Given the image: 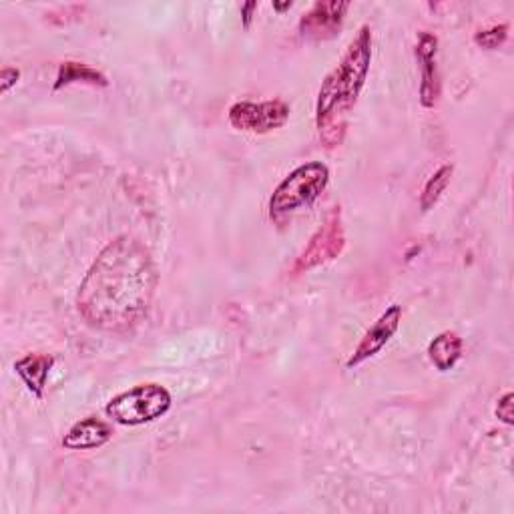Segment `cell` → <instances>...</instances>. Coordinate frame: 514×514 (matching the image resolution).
Segmentation results:
<instances>
[{"label": "cell", "instance_id": "cell-1", "mask_svg": "<svg viewBox=\"0 0 514 514\" xmlns=\"http://www.w3.org/2000/svg\"><path fill=\"white\" fill-rule=\"evenodd\" d=\"M157 270L149 249L131 235L113 239L93 262L77 294L79 314L107 332H125L149 312Z\"/></svg>", "mask_w": 514, "mask_h": 514}, {"label": "cell", "instance_id": "cell-2", "mask_svg": "<svg viewBox=\"0 0 514 514\" xmlns=\"http://www.w3.org/2000/svg\"><path fill=\"white\" fill-rule=\"evenodd\" d=\"M370 63L372 31L368 25H364L360 27L356 39L348 45L340 63L324 79L318 93L316 125L326 147H336L342 143L348 115L356 107L358 97L366 85Z\"/></svg>", "mask_w": 514, "mask_h": 514}, {"label": "cell", "instance_id": "cell-3", "mask_svg": "<svg viewBox=\"0 0 514 514\" xmlns=\"http://www.w3.org/2000/svg\"><path fill=\"white\" fill-rule=\"evenodd\" d=\"M330 169L320 161L296 167L274 191L270 199V215L280 221L296 209L310 207L328 187Z\"/></svg>", "mask_w": 514, "mask_h": 514}, {"label": "cell", "instance_id": "cell-4", "mask_svg": "<svg viewBox=\"0 0 514 514\" xmlns=\"http://www.w3.org/2000/svg\"><path fill=\"white\" fill-rule=\"evenodd\" d=\"M173 400L161 384H139L127 392L115 396L105 412L121 426H141L165 416Z\"/></svg>", "mask_w": 514, "mask_h": 514}, {"label": "cell", "instance_id": "cell-5", "mask_svg": "<svg viewBox=\"0 0 514 514\" xmlns=\"http://www.w3.org/2000/svg\"><path fill=\"white\" fill-rule=\"evenodd\" d=\"M346 247V233L342 221V207L334 205L318 231L310 237L308 245L296 257L294 266L290 268V276H302L318 266H324L342 255Z\"/></svg>", "mask_w": 514, "mask_h": 514}, {"label": "cell", "instance_id": "cell-6", "mask_svg": "<svg viewBox=\"0 0 514 514\" xmlns=\"http://www.w3.org/2000/svg\"><path fill=\"white\" fill-rule=\"evenodd\" d=\"M290 119V105L282 99L264 103H235L229 109V123L247 133H270L284 127Z\"/></svg>", "mask_w": 514, "mask_h": 514}, {"label": "cell", "instance_id": "cell-7", "mask_svg": "<svg viewBox=\"0 0 514 514\" xmlns=\"http://www.w3.org/2000/svg\"><path fill=\"white\" fill-rule=\"evenodd\" d=\"M350 11L348 0H320L300 19V35L308 41H330L334 39Z\"/></svg>", "mask_w": 514, "mask_h": 514}, {"label": "cell", "instance_id": "cell-8", "mask_svg": "<svg viewBox=\"0 0 514 514\" xmlns=\"http://www.w3.org/2000/svg\"><path fill=\"white\" fill-rule=\"evenodd\" d=\"M400 322H402V308L400 306H390L374 322V326L364 334L362 342L358 344V348L354 350V354L350 356L346 366L348 368H356V366L364 364L366 360L374 358L392 340V336L398 332Z\"/></svg>", "mask_w": 514, "mask_h": 514}, {"label": "cell", "instance_id": "cell-9", "mask_svg": "<svg viewBox=\"0 0 514 514\" xmlns=\"http://www.w3.org/2000/svg\"><path fill=\"white\" fill-rule=\"evenodd\" d=\"M438 39L432 33H420L416 43V59L420 63V103L424 109H434L440 99V75L436 65Z\"/></svg>", "mask_w": 514, "mask_h": 514}, {"label": "cell", "instance_id": "cell-10", "mask_svg": "<svg viewBox=\"0 0 514 514\" xmlns=\"http://www.w3.org/2000/svg\"><path fill=\"white\" fill-rule=\"evenodd\" d=\"M111 438L113 430L105 420L97 416H87L71 426V430L63 438V446L67 450H91L101 448Z\"/></svg>", "mask_w": 514, "mask_h": 514}, {"label": "cell", "instance_id": "cell-11", "mask_svg": "<svg viewBox=\"0 0 514 514\" xmlns=\"http://www.w3.org/2000/svg\"><path fill=\"white\" fill-rule=\"evenodd\" d=\"M55 366V356L49 354H27L15 362V372L21 376L25 386L35 398L45 396L49 374Z\"/></svg>", "mask_w": 514, "mask_h": 514}, {"label": "cell", "instance_id": "cell-12", "mask_svg": "<svg viewBox=\"0 0 514 514\" xmlns=\"http://www.w3.org/2000/svg\"><path fill=\"white\" fill-rule=\"evenodd\" d=\"M460 356H462V338L450 330L438 334L428 346V358L440 372L452 370L460 360Z\"/></svg>", "mask_w": 514, "mask_h": 514}, {"label": "cell", "instance_id": "cell-13", "mask_svg": "<svg viewBox=\"0 0 514 514\" xmlns=\"http://www.w3.org/2000/svg\"><path fill=\"white\" fill-rule=\"evenodd\" d=\"M73 83H85V85H91V87H107L109 85L107 77L101 71L85 65V63L65 61L59 67V75H57V81H55V91H61L63 87H69Z\"/></svg>", "mask_w": 514, "mask_h": 514}, {"label": "cell", "instance_id": "cell-14", "mask_svg": "<svg viewBox=\"0 0 514 514\" xmlns=\"http://www.w3.org/2000/svg\"><path fill=\"white\" fill-rule=\"evenodd\" d=\"M452 165H442L424 185V191L420 195V207L422 211H428L436 205V201L440 199V195L444 193L446 185L450 183V177H452Z\"/></svg>", "mask_w": 514, "mask_h": 514}, {"label": "cell", "instance_id": "cell-15", "mask_svg": "<svg viewBox=\"0 0 514 514\" xmlns=\"http://www.w3.org/2000/svg\"><path fill=\"white\" fill-rule=\"evenodd\" d=\"M508 39V25H494L486 31H478L474 35V43L486 51L498 49Z\"/></svg>", "mask_w": 514, "mask_h": 514}, {"label": "cell", "instance_id": "cell-16", "mask_svg": "<svg viewBox=\"0 0 514 514\" xmlns=\"http://www.w3.org/2000/svg\"><path fill=\"white\" fill-rule=\"evenodd\" d=\"M514 396L508 392V394H504L500 400H498V404H496V418L500 420V422H504L506 426H512L514 424Z\"/></svg>", "mask_w": 514, "mask_h": 514}, {"label": "cell", "instance_id": "cell-17", "mask_svg": "<svg viewBox=\"0 0 514 514\" xmlns=\"http://www.w3.org/2000/svg\"><path fill=\"white\" fill-rule=\"evenodd\" d=\"M21 79V71L19 69H13V67H7L3 69V73H0V93L7 95Z\"/></svg>", "mask_w": 514, "mask_h": 514}, {"label": "cell", "instance_id": "cell-18", "mask_svg": "<svg viewBox=\"0 0 514 514\" xmlns=\"http://www.w3.org/2000/svg\"><path fill=\"white\" fill-rule=\"evenodd\" d=\"M255 9H257V3H247V5H243V7H241L243 27H245V29L251 25V15H253V11H255Z\"/></svg>", "mask_w": 514, "mask_h": 514}, {"label": "cell", "instance_id": "cell-19", "mask_svg": "<svg viewBox=\"0 0 514 514\" xmlns=\"http://www.w3.org/2000/svg\"><path fill=\"white\" fill-rule=\"evenodd\" d=\"M276 11H286V9H292V3H286V5H274Z\"/></svg>", "mask_w": 514, "mask_h": 514}]
</instances>
